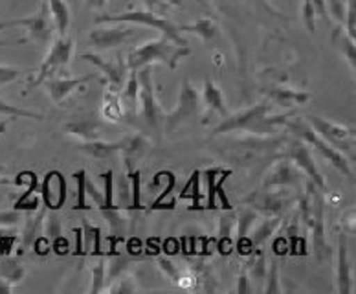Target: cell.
<instances>
[{
  "label": "cell",
  "instance_id": "cell-1",
  "mask_svg": "<svg viewBox=\"0 0 356 294\" xmlns=\"http://www.w3.org/2000/svg\"><path fill=\"white\" fill-rule=\"evenodd\" d=\"M270 109H272V103H255L248 109L228 114L215 127L209 138H217L220 134L235 131H245L248 134H277V129L285 125L286 118L292 114L268 116Z\"/></svg>",
  "mask_w": 356,
  "mask_h": 294
},
{
  "label": "cell",
  "instance_id": "cell-2",
  "mask_svg": "<svg viewBox=\"0 0 356 294\" xmlns=\"http://www.w3.org/2000/svg\"><path fill=\"white\" fill-rule=\"evenodd\" d=\"M191 54L189 46L175 45L173 41H169L168 37H158L153 41L142 42V45L134 46L133 50L127 54V66L129 72H136L138 68L147 65H154V63H162L168 65L171 70L178 68L180 61L184 57H188Z\"/></svg>",
  "mask_w": 356,
  "mask_h": 294
},
{
  "label": "cell",
  "instance_id": "cell-3",
  "mask_svg": "<svg viewBox=\"0 0 356 294\" xmlns=\"http://www.w3.org/2000/svg\"><path fill=\"white\" fill-rule=\"evenodd\" d=\"M138 77V111L136 118L143 123L145 129L153 134L156 140H162L163 131V120H165V112L156 100V92H154L153 82V66H142L136 70Z\"/></svg>",
  "mask_w": 356,
  "mask_h": 294
},
{
  "label": "cell",
  "instance_id": "cell-4",
  "mask_svg": "<svg viewBox=\"0 0 356 294\" xmlns=\"http://www.w3.org/2000/svg\"><path fill=\"white\" fill-rule=\"evenodd\" d=\"M296 138H300L301 142H305L309 147H314L316 151L320 153L321 157L325 158L327 162L331 164L332 168H336L338 171L343 175V177L351 178L355 177V171L351 168V162H349V158L343 157L340 151H336L334 147L329 146V144L323 140V138L318 134L311 127V123L303 120V118H294V116H289L286 118L285 125Z\"/></svg>",
  "mask_w": 356,
  "mask_h": 294
},
{
  "label": "cell",
  "instance_id": "cell-5",
  "mask_svg": "<svg viewBox=\"0 0 356 294\" xmlns=\"http://www.w3.org/2000/svg\"><path fill=\"white\" fill-rule=\"evenodd\" d=\"M105 22H122V24H142L149 26L153 30H158L163 37H168L169 41H173L175 45L189 46L186 41V37L182 36L180 26L175 24L173 21H169L165 17L158 15L154 11L149 10H138V11H125V13H111V15H99L96 17V24H105Z\"/></svg>",
  "mask_w": 356,
  "mask_h": 294
},
{
  "label": "cell",
  "instance_id": "cell-6",
  "mask_svg": "<svg viewBox=\"0 0 356 294\" xmlns=\"http://www.w3.org/2000/svg\"><path fill=\"white\" fill-rule=\"evenodd\" d=\"M21 26L26 30V36L21 37L22 45L31 42L35 46H48L54 39V19H51L50 8L48 4H42L37 13L30 17H19V19H11V21L0 22V30L4 28H15Z\"/></svg>",
  "mask_w": 356,
  "mask_h": 294
},
{
  "label": "cell",
  "instance_id": "cell-7",
  "mask_svg": "<svg viewBox=\"0 0 356 294\" xmlns=\"http://www.w3.org/2000/svg\"><path fill=\"white\" fill-rule=\"evenodd\" d=\"M74 46H76V41L67 36H61L59 39H56V41L51 42L50 50L46 54L42 65L39 66V70H37L35 74L28 79V83H26V92L33 91L37 86H41L48 77L57 76V74L72 61Z\"/></svg>",
  "mask_w": 356,
  "mask_h": 294
},
{
  "label": "cell",
  "instance_id": "cell-8",
  "mask_svg": "<svg viewBox=\"0 0 356 294\" xmlns=\"http://www.w3.org/2000/svg\"><path fill=\"white\" fill-rule=\"evenodd\" d=\"M307 122L336 151H340L343 157L355 160V127L341 125V123L329 122L325 118L311 114L307 116Z\"/></svg>",
  "mask_w": 356,
  "mask_h": 294
},
{
  "label": "cell",
  "instance_id": "cell-9",
  "mask_svg": "<svg viewBox=\"0 0 356 294\" xmlns=\"http://www.w3.org/2000/svg\"><path fill=\"white\" fill-rule=\"evenodd\" d=\"M281 149L283 151H281L280 158H289L290 162L294 164L296 168L300 169L309 180H312L321 192H325V178H323V175H321L318 166H316L311 149H309L305 142H301L300 138L296 137H292L290 140L286 138Z\"/></svg>",
  "mask_w": 356,
  "mask_h": 294
},
{
  "label": "cell",
  "instance_id": "cell-10",
  "mask_svg": "<svg viewBox=\"0 0 356 294\" xmlns=\"http://www.w3.org/2000/svg\"><path fill=\"white\" fill-rule=\"evenodd\" d=\"M200 112H202V103H200L199 91L195 88V85L189 79H184L182 86H180V96H178L177 109L173 112L165 114L163 131L173 132L180 123L199 116Z\"/></svg>",
  "mask_w": 356,
  "mask_h": 294
},
{
  "label": "cell",
  "instance_id": "cell-11",
  "mask_svg": "<svg viewBox=\"0 0 356 294\" xmlns=\"http://www.w3.org/2000/svg\"><path fill=\"white\" fill-rule=\"evenodd\" d=\"M245 203L250 208H254L259 215L266 217H281L286 210L294 204V199L285 195L283 192H272V189H259V192L250 193L245 199Z\"/></svg>",
  "mask_w": 356,
  "mask_h": 294
},
{
  "label": "cell",
  "instance_id": "cell-12",
  "mask_svg": "<svg viewBox=\"0 0 356 294\" xmlns=\"http://www.w3.org/2000/svg\"><path fill=\"white\" fill-rule=\"evenodd\" d=\"M116 26H96L94 30L88 33V45L97 52H107L112 48L125 45L134 37L133 28L122 26V22H114Z\"/></svg>",
  "mask_w": 356,
  "mask_h": 294
},
{
  "label": "cell",
  "instance_id": "cell-13",
  "mask_svg": "<svg viewBox=\"0 0 356 294\" xmlns=\"http://www.w3.org/2000/svg\"><path fill=\"white\" fill-rule=\"evenodd\" d=\"M305 175L290 162L289 158H280V162L266 173L263 180V188L266 189H280V188H296L301 189L305 183Z\"/></svg>",
  "mask_w": 356,
  "mask_h": 294
},
{
  "label": "cell",
  "instance_id": "cell-14",
  "mask_svg": "<svg viewBox=\"0 0 356 294\" xmlns=\"http://www.w3.org/2000/svg\"><path fill=\"white\" fill-rule=\"evenodd\" d=\"M39 197L46 210H59L67 203V180L61 171L51 169L44 175L41 186H39Z\"/></svg>",
  "mask_w": 356,
  "mask_h": 294
},
{
  "label": "cell",
  "instance_id": "cell-15",
  "mask_svg": "<svg viewBox=\"0 0 356 294\" xmlns=\"http://www.w3.org/2000/svg\"><path fill=\"white\" fill-rule=\"evenodd\" d=\"M83 61H88L92 65H96L99 70L105 74V82L108 83V88L112 91L122 92L123 85L127 82V74H129V66L125 59L118 57L114 61H105L103 57H99L97 54H92V52H87L81 56Z\"/></svg>",
  "mask_w": 356,
  "mask_h": 294
},
{
  "label": "cell",
  "instance_id": "cell-16",
  "mask_svg": "<svg viewBox=\"0 0 356 294\" xmlns=\"http://www.w3.org/2000/svg\"><path fill=\"white\" fill-rule=\"evenodd\" d=\"M325 203H323V192L320 188L314 192V210H312V235H314V252L316 258L323 261L331 256V249L325 239Z\"/></svg>",
  "mask_w": 356,
  "mask_h": 294
},
{
  "label": "cell",
  "instance_id": "cell-17",
  "mask_svg": "<svg viewBox=\"0 0 356 294\" xmlns=\"http://www.w3.org/2000/svg\"><path fill=\"white\" fill-rule=\"evenodd\" d=\"M336 289L341 294L353 293V261L347 247V233L338 238V261H336Z\"/></svg>",
  "mask_w": 356,
  "mask_h": 294
},
{
  "label": "cell",
  "instance_id": "cell-18",
  "mask_svg": "<svg viewBox=\"0 0 356 294\" xmlns=\"http://www.w3.org/2000/svg\"><path fill=\"white\" fill-rule=\"evenodd\" d=\"M94 76H81V77H59L51 76L44 82L46 88L50 92L51 102L56 105H61L72 92H76L77 88H81L83 85H87L88 82H92Z\"/></svg>",
  "mask_w": 356,
  "mask_h": 294
},
{
  "label": "cell",
  "instance_id": "cell-19",
  "mask_svg": "<svg viewBox=\"0 0 356 294\" xmlns=\"http://www.w3.org/2000/svg\"><path fill=\"white\" fill-rule=\"evenodd\" d=\"M265 94L270 102L277 103L280 107L285 109H292V107L305 105L311 100V94L307 91H300V88H290V86L283 85H272L266 86Z\"/></svg>",
  "mask_w": 356,
  "mask_h": 294
},
{
  "label": "cell",
  "instance_id": "cell-20",
  "mask_svg": "<svg viewBox=\"0 0 356 294\" xmlns=\"http://www.w3.org/2000/svg\"><path fill=\"white\" fill-rule=\"evenodd\" d=\"M118 144H120V155L123 157V162L127 164V168H133L134 162L138 158H142L151 146L149 138L140 132H133V134L118 140Z\"/></svg>",
  "mask_w": 356,
  "mask_h": 294
},
{
  "label": "cell",
  "instance_id": "cell-21",
  "mask_svg": "<svg viewBox=\"0 0 356 294\" xmlns=\"http://www.w3.org/2000/svg\"><path fill=\"white\" fill-rule=\"evenodd\" d=\"M102 127V122H97L94 118H85V120L67 123L65 125V132H67L68 137L77 138L81 142H90V140H97L99 138Z\"/></svg>",
  "mask_w": 356,
  "mask_h": 294
},
{
  "label": "cell",
  "instance_id": "cell-22",
  "mask_svg": "<svg viewBox=\"0 0 356 294\" xmlns=\"http://www.w3.org/2000/svg\"><path fill=\"white\" fill-rule=\"evenodd\" d=\"M44 232H46V238H48V241H50V247L54 252L67 254L68 241L63 238L61 217L57 215L56 210H50V213H48V217H46V224H44Z\"/></svg>",
  "mask_w": 356,
  "mask_h": 294
},
{
  "label": "cell",
  "instance_id": "cell-23",
  "mask_svg": "<svg viewBox=\"0 0 356 294\" xmlns=\"http://www.w3.org/2000/svg\"><path fill=\"white\" fill-rule=\"evenodd\" d=\"M77 149L85 153L87 157L96 158V160H111L116 155H120V144L105 142V140H90V142H81Z\"/></svg>",
  "mask_w": 356,
  "mask_h": 294
},
{
  "label": "cell",
  "instance_id": "cell-24",
  "mask_svg": "<svg viewBox=\"0 0 356 294\" xmlns=\"http://www.w3.org/2000/svg\"><path fill=\"white\" fill-rule=\"evenodd\" d=\"M202 105L211 112H219L220 116H228V111H226V105H224L222 91H220L219 85H215L211 79H206L204 82V92H202Z\"/></svg>",
  "mask_w": 356,
  "mask_h": 294
},
{
  "label": "cell",
  "instance_id": "cell-25",
  "mask_svg": "<svg viewBox=\"0 0 356 294\" xmlns=\"http://www.w3.org/2000/svg\"><path fill=\"white\" fill-rule=\"evenodd\" d=\"M234 229H235V213L232 210H224L219 217V250L220 254H229L234 247Z\"/></svg>",
  "mask_w": 356,
  "mask_h": 294
},
{
  "label": "cell",
  "instance_id": "cell-26",
  "mask_svg": "<svg viewBox=\"0 0 356 294\" xmlns=\"http://www.w3.org/2000/svg\"><path fill=\"white\" fill-rule=\"evenodd\" d=\"M163 175H165V178H168V184H165V189L158 195L156 201L151 204V210L177 208V197H175V189H177V175H175L173 171H163Z\"/></svg>",
  "mask_w": 356,
  "mask_h": 294
},
{
  "label": "cell",
  "instance_id": "cell-27",
  "mask_svg": "<svg viewBox=\"0 0 356 294\" xmlns=\"http://www.w3.org/2000/svg\"><path fill=\"white\" fill-rule=\"evenodd\" d=\"M48 8H50L51 19L57 28L59 37L67 36L68 26H70V8L65 0H48Z\"/></svg>",
  "mask_w": 356,
  "mask_h": 294
},
{
  "label": "cell",
  "instance_id": "cell-28",
  "mask_svg": "<svg viewBox=\"0 0 356 294\" xmlns=\"http://www.w3.org/2000/svg\"><path fill=\"white\" fill-rule=\"evenodd\" d=\"M280 223L281 217H268L261 224H257V226L252 230V233H250V247H252V249H259L261 245L265 243V241H268L270 235H274L275 230L280 229Z\"/></svg>",
  "mask_w": 356,
  "mask_h": 294
},
{
  "label": "cell",
  "instance_id": "cell-29",
  "mask_svg": "<svg viewBox=\"0 0 356 294\" xmlns=\"http://www.w3.org/2000/svg\"><path fill=\"white\" fill-rule=\"evenodd\" d=\"M83 254L87 256V252L90 250L94 256H103L102 250V229L96 226V224H90L87 219H83Z\"/></svg>",
  "mask_w": 356,
  "mask_h": 294
},
{
  "label": "cell",
  "instance_id": "cell-30",
  "mask_svg": "<svg viewBox=\"0 0 356 294\" xmlns=\"http://www.w3.org/2000/svg\"><path fill=\"white\" fill-rule=\"evenodd\" d=\"M250 276V281H254L255 285L263 287V281L266 279V259L265 254L261 252L259 249H254L250 252L248 259V269H246Z\"/></svg>",
  "mask_w": 356,
  "mask_h": 294
},
{
  "label": "cell",
  "instance_id": "cell-31",
  "mask_svg": "<svg viewBox=\"0 0 356 294\" xmlns=\"http://www.w3.org/2000/svg\"><path fill=\"white\" fill-rule=\"evenodd\" d=\"M180 30L195 33V36H199L204 41H211V39H215V37L219 36V26H217L215 21L208 19V17H202L199 21H195L193 24L180 26Z\"/></svg>",
  "mask_w": 356,
  "mask_h": 294
},
{
  "label": "cell",
  "instance_id": "cell-32",
  "mask_svg": "<svg viewBox=\"0 0 356 294\" xmlns=\"http://www.w3.org/2000/svg\"><path fill=\"white\" fill-rule=\"evenodd\" d=\"M103 118H107L111 122H122V118L125 116L122 107V100H120V92L107 88L105 91V102H103Z\"/></svg>",
  "mask_w": 356,
  "mask_h": 294
},
{
  "label": "cell",
  "instance_id": "cell-33",
  "mask_svg": "<svg viewBox=\"0 0 356 294\" xmlns=\"http://www.w3.org/2000/svg\"><path fill=\"white\" fill-rule=\"evenodd\" d=\"M180 199H189L191 203H193V206H189V210H200V203L204 201V193L202 189H200V171L197 169V171L191 173V177H189V180L186 183V186L182 188V192H180Z\"/></svg>",
  "mask_w": 356,
  "mask_h": 294
},
{
  "label": "cell",
  "instance_id": "cell-34",
  "mask_svg": "<svg viewBox=\"0 0 356 294\" xmlns=\"http://www.w3.org/2000/svg\"><path fill=\"white\" fill-rule=\"evenodd\" d=\"M224 168H209V169H204L200 173V180H204L206 184V189H208V197H206V204H204V210H217V199H215V180L219 177L220 173H222Z\"/></svg>",
  "mask_w": 356,
  "mask_h": 294
},
{
  "label": "cell",
  "instance_id": "cell-35",
  "mask_svg": "<svg viewBox=\"0 0 356 294\" xmlns=\"http://www.w3.org/2000/svg\"><path fill=\"white\" fill-rule=\"evenodd\" d=\"M334 45H338L341 52H343V57L347 59L351 70L355 72L356 68V48H355V39L347 36V33H341V26H336L334 33Z\"/></svg>",
  "mask_w": 356,
  "mask_h": 294
},
{
  "label": "cell",
  "instance_id": "cell-36",
  "mask_svg": "<svg viewBox=\"0 0 356 294\" xmlns=\"http://www.w3.org/2000/svg\"><path fill=\"white\" fill-rule=\"evenodd\" d=\"M129 184H131V206H129V212H138L142 210V175L138 169L129 168L127 171Z\"/></svg>",
  "mask_w": 356,
  "mask_h": 294
},
{
  "label": "cell",
  "instance_id": "cell-37",
  "mask_svg": "<svg viewBox=\"0 0 356 294\" xmlns=\"http://www.w3.org/2000/svg\"><path fill=\"white\" fill-rule=\"evenodd\" d=\"M96 261L92 263V287L90 293H102L105 291V281H107V261L103 256H96Z\"/></svg>",
  "mask_w": 356,
  "mask_h": 294
},
{
  "label": "cell",
  "instance_id": "cell-38",
  "mask_svg": "<svg viewBox=\"0 0 356 294\" xmlns=\"http://www.w3.org/2000/svg\"><path fill=\"white\" fill-rule=\"evenodd\" d=\"M26 276V270L19 261H8L2 259L0 261V279H4L8 284H19Z\"/></svg>",
  "mask_w": 356,
  "mask_h": 294
},
{
  "label": "cell",
  "instance_id": "cell-39",
  "mask_svg": "<svg viewBox=\"0 0 356 294\" xmlns=\"http://www.w3.org/2000/svg\"><path fill=\"white\" fill-rule=\"evenodd\" d=\"M72 177H74V180L77 183V201L74 210H79V212L90 210L92 206L88 204V197H87V177H88L87 169H79V171L74 173Z\"/></svg>",
  "mask_w": 356,
  "mask_h": 294
},
{
  "label": "cell",
  "instance_id": "cell-40",
  "mask_svg": "<svg viewBox=\"0 0 356 294\" xmlns=\"http://www.w3.org/2000/svg\"><path fill=\"white\" fill-rule=\"evenodd\" d=\"M0 116H10V118H31V120H46L44 114H39V112L28 111V109H22V107L11 105L6 100L0 98Z\"/></svg>",
  "mask_w": 356,
  "mask_h": 294
},
{
  "label": "cell",
  "instance_id": "cell-41",
  "mask_svg": "<svg viewBox=\"0 0 356 294\" xmlns=\"http://www.w3.org/2000/svg\"><path fill=\"white\" fill-rule=\"evenodd\" d=\"M105 291H108V293H136V291H140V285L136 284L134 276H131L125 270L116 279H112V285L105 287Z\"/></svg>",
  "mask_w": 356,
  "mask_h": 294
},
{
  "label": "cell",
  "instance_id": "cell-42",
  "mask_svg": "<svg viewBox=\"0 0 356 294\" xmlns=\"http://www.w3.org/2000/svg\"><path fill=\"white\" fill-rule=\"evenodd\" d=\"M99 180L103 184V197H105V210L116 208V203H114V184H116V178H114V173L108 169L105 173H99ZM103 212V210H102Z\"/></svg>",
  "mask_w": 356,
  "mask_h": 294
},
{
  "label": "cell",
  "instance_id": "cell-43",
  "mask_svg": "<svg viewBox=\"0 0 356 294\" xmlns=\"http://www.w3.org/2000/svg\"><path fill=\"white\" fill-rule=\"evenodd\" d=\"M325 4H327L329 19H334L336 24L343 26V21H346V11H347L346 0H325Z\"/></svg>",
  "mask_w": 356,
  "mask_h": 294
},
{
  "label": "cell",
  "instance_id": "cell-44",
  "mask_svg": "<svg viewBox=\"0 0 356 294\" xmlns=\"http://www.w3.org/2000/svg\"><path fill=\"white\" fill-rule=\"evenodd\" d=\"M261 291L266 294L272 293H281L280 287V267H277V261H272L270 263V270L266 272V285L261 287Z\"/></svg>",
  "mask_w": 356,
  "mask_h": 294
},
{
  "label": "cell",
  "instance_id": "cell-45",
  "mask_svg": "<svg viewBox=\"0 0 356 294\" xmlns=\"http://www.w3.org/2000/svg\"><path fill=\"white\" fill-rule=\"evenodd\" d=\"M301 17H303V24L311 33L316 31V10L312 6V0H303L301 2Z\"/></svg>",
  "mask_w": 356,
  "mask_h": 294
},
{
  "label": "cell",
  "instance_id": "cell-46",
  "mask_svg": "<svg viewBox=\"0 0 356 294\" xmlns=\"http://www.w3.org/2000/svg\"><path fill=\"white\" fill-rule=\"evenodd\" d=\"M22 215L24 212H19V210H2L0 212V229L8 230L11 226H17V224L22 221Z\"/></svg>",
  "mask_w": 356,
  "mask_h": 294
},
{
  "label": "cell",
  "instance_id": "cell-47",
  "mask_svg": "<svg viewBox=\"0 0 356 294\" xmlns=\"http://www.w3.org/2000/svg\"><path fill=\"white\" fill-rule=\"evenodd\" d=\"M87 197L92 199V203H94V206L99 208V212L105 210V197H103V192L97 188L96 184L92 183L90 175L87 177Z\"/></svg>",
  "mask_w": 356,
  "mask_h": 294
},
{
  "label": "cell",
  "instance_id": "cell-48",
  "mask_svg": "<svg viewBox=\"0 0 356 294\" xmlns=\"http://www.w3.org/2000/svg\"><path fill=\"white\" fill-rule=\"evenodd\" d=\"M355 19H356V2L355 0H349L347 2V11H346V21H343V24L347 26L346 33L351 39H355L356 36V26H355Z\"/></svg>",
  "mask_w": 356,
  "mask_h": 294
},
{
  "label": "cell",
  "instance_id": "cell-49",
  "mask_svg": "<svg viewBox=\"0 0 356 294\" xmlns=\"http://www.w3.org/2000/svg\"><path fill=\"white\" fill-rule=\"evenodd\" d=\"M24 72L15 68V66H8V65H0V86L8 85V83L15 82L22 76Z\"/></svg>",
  "mask_w": 356,
  "mask_h": 294
},
{
  "label": "cell",
  "instance_id": "cell-50",
  "mask_svg": "<svg viewBox=\"0 0 356 294\" xmlns=\"http://www.w3.org/2000/svg\"><path fill=\"white\" fill-rule=\"evenodd\" d=\"M234 293L239 294H248L252 293V285H250V276L246 270L239 274V278H237V285L234 287Z\"/></svg>",
  "mask_w": 356,
  "mask_h": 294
},
{
  "label": "cell",
  "instance_id": "cell-51",
  "mask_svg": "<svg viewBox=\"0 0 356 294\" xmlns=\"http://www.w3.org/2000/svg\"><path fill=\"white\" fill-rule=\"evenodd\" d=\"M343 224H346V230L349 235H355V210H351V212L347 213V219L343 221Z\"/></svg>",
  "mask_w": 356,
  "mask_h": 294
},
{
  "label": "cell",
  "instance_id": "cell-52",
  "mask_svg": "<svg viewBox=\"0 0 356 294\" xmlns=\"http://www.w3.org/2000/svg\"><path fill=\"white\" fill-rule=\"evenodd\" d=\"M143 2H145V6H147L149 11H154V13H156V10H160V11L163 10L162 0H143Z\"/></svg>",
  "mask_w": 356,
  "mask_h": 294
},
{
  "label": "cell",
  "instance_id": "cell-53",
  "mask_svg": "<svg viewBox=\"0 0 356 294\" xmlns=\"http://www.w3.org/2000/svg\"><path fill=\"white\" fill-rule=\"evenodd\" d=\"M0 186H21V183H19V178H10L6 177V175H2L0 173Z\"/></svg>",
  "mask_w": 356,
  "mask_h": 294
},
{
  "label": "cell",
  "instance_id": "cell-54",
  "mask_svg": "<svg viewBox=\"0 0 356 294\" xmlns=\"http://www.w3.org/2000/svg\"><path fill=\"white\" fill-rule=\"evenodd\" d=\"M107 4V0H87L88 8H94V10H102Z\"/></svg>",
  "mask_w": 356,
  "mask_h": 294
},
{
  "label": "cell",
  "instance_id": "cell-55",
  "mask_svg": "<svg viewBox=\"0 0 356 294\" xmlns=\"http://www.w3.org/2000/svg\"><path fill=\"white\" fill-rule=\"evenodd\" d=\"M11 120H15V118H8V120H2V122H0V137L4 134L6 129H8V125H10Z\"/></svg>",
  "mask_w": 356,
  "mask_h": 294
},
{
  "label": "cell",
  "instance_id": "cell-56",
  "mask_svg": "<svg viewBox=\"0 0 356 294\" xmlns=\"http://www.w3.org/2000/svg\"><path fill=\"white\" fill-rule=\"evenodd\" d=\"M22 45L21 39H17V41H0V46H19Z\"/></svg>",
  "mask_w": 356,
  "mask_h": 294
},
{
  "label": "cell",
  "instance_id": "cell-57",
  "mask_svg": "<svg viewBox=\"0 0 356 294\" xmlns=\"http://www.w3.org/2000/svg\"><path fill=\"white\" fill-rule=\"evenodd\" d=\"M165 2L171 6H182V0H165Z\"/></svg>",
  "mask_w": 356,
  "mask_h": 294
}]
</instances>
